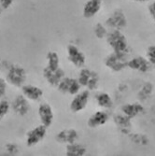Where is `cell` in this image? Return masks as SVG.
Instances as JSON below:
<instances>
[{"label":"cell","instance_id":"24","mask_svg":"<svg viewBox=\"0 0 155 156\" xmlns=\"http://www.w3.org/2000/svg\"><path fill=\"white\" fill-rule=\"evenodd\" d=\"M7 87H8L7 80L2 78H0V99H2L6 95Z\"/></svg>","mask_w":155,"mask_h":156},{"label":"cell","instance_id":"28","mask_svg":"<svg viewBox=\"0 0 155 156\" xmlns=\"http://www.w3.org/2000/svg\"><path fill=\"white\" fill-rule=\"evenodd\" d=\"M130 1H133V2H148L150 0H130Z\"/></svg>","mask_w":155,"mask_h":156},{"label":"cell","instance_id":"21","mask_svg":"<svg viewBox=\"0 0 155 156\" xmlns=\"http://www.w3.org/2000/svg\"><path fill=\"white\" fill-rule=\"evenodd\" d=\"M46 60H47V66L49 69L55 70L60 67V58L58 53L54 51H50L46 55Z\"/></svg>","mask_w":155,"mask_h":156},{"label":"cell","instance_id":"2","mask_svg":"<svg viewBox=\"0 0 155 156\" xmlns=\"http://www.w3.org/2000/svg\"><path fill=\"white\" fill-rule=\"evenodd\" d=\"M107 42L108 46L113 50V51L117 52H127L128 51V41L120 29H112L107 33Z\"/></svg>","mask_w":155,"mask_h":156},{"label":"cell","instance_id":"8","mask_svg":"<svg viewBox=\"0 0 155 156\" xmlns=\"http://www.w3.org/2000/svg\"><path fill=\"white\" fill-rule=\"evenodd\" d=\"M90 96H91V94L89 90L85 89L83 91H79L77 94L74 95L71 102H70V105H69L70 110L73 113H79L82 111L87 107L89 100H90Z\"/></svg>","mask_w":155,"mask_h":156},{"label":"cell","instance_id":"26","mask_svg":"<svg viewBox=\"0 0 155 156\" xmlns=\"http://www.w3.org/2000/svg\"><path fill=\"white\" fill-rule=\"evenodd\" d=\"M13 1L14 0H0V6L3 9H8L12 6Z\"/></svg>","mask_w":155,"mask_h":156},{"label":"cell","instance_id":"16","mask_svg":"<svg viewBox=\"0 0 155 156\" xmlns=\"http://www.w3.org/2000/svg\"><path fill=\"white\" fill-rule=\"evenodd\" d=\"M79 135L78 132L75 129H65L60 131L57 136H56V139L58 142L63 143V144H70L76 142V140L78 139Z\"/></svg>","mask_w":155,"mask_h":156},{"label":"cell","instance_id":"11","mask_svg":"<svg viewBox=\"0 0 155 156\" xmlns=\"http://www.w3.org/2000/svg\"><path fill=\"white\" fill-rule=\"evenodd\" d=\"M127 67L139 73H147L150 70L151 65L146 57H143V56H135V57L129 59Z\"/></svg>","mask_w":155,"mask_h":156},{"label":"cell","instance_id":"10","mask_svg":"<svg viewBox=\"0 0 155 156\" xmlns=\"http://www.w3.org/2000/svg\"><path fill=\"white\" fill-rule=\"evenodd\" d=\"M43 77L51 87H57L60 81L65 77V74L64 69L60 67L58 69L51 70L45 66L43 68Z\"/></svg>","mask_w":155,"mask_h":156},{"label":"cell","instance_id":"15","mask_svg":"<svg viewBox=\"0 0 155 156\" xmlns=\"http://www.w3.org/2000/svg\"><path fill=\"white\" fill-rule=\"evenodd\" d=\"M108 121V114L105 110H98L89 117L87 121V125L90 128H97V127L104 125Z\"/></svg>","mask_w":155,"mask_h":156},{"label":"cell","instance_id":"22","mask_svg":"<svg viewBox=\"0 0 155 156\" xmlns=\"http://www.w3.org/2000/svg\"><path fill=\"white\" fill-rule=\"evenodd\" d=\"M10 104L6 99H0V122H1L10 110Z\"/></svg>","mask_w":155,"mask_h":156},{"label":"cell","instance_id":"18","mask_svg":"<svg viewBox=\"0 0 155 156\" xmlns=\"http://www.w3.org/2000/svg\"><path fill=\"white\" fill-rule=\"evenodd\" d=\"M94 99L97 106L103 109H109L113 106V100H112L111 96L107 93L105 92L97 93L94 96Z\"/></svg>","mask_w":155,"mask_h":156},{"label":"cell","instance_id":"14","mask_svg":"<svg viewBox=\"0 0 155 156\" xmlns=\"http://www.w3.org/2000/svg\"><path fill=\"white\" fill-rule=\"evenodd\" d=\"M103 0H88L82 9V15L85 19H92L100 11Z\"/></svg>","mask_w":155,"mask_h":156},{"label":"cell","instance_id":"25","mask_svg":"<svg viewBox=\"0 0 155 156\" xmlns=\"http://www.w3.org/2000/svg\"><path fill=\"white\" fill-rule=\"evenodd\" d=\"M148 10H149V13H150L151 19L155 22V0H153L152 2L150 3V5L148 7Z\"/></svg>","mask_w":155,"mask_h":156},{"label":"cell","instance_id":"19","mask_svg":"<svg viewBox=\"0 0 155 156\" xmlns=\"http://www.w3.org/2000/svg\"><path fill=\"white\" fill-rule=\"evenodd\" d=\"M107 23L112 27L113 29H120V28L125 26L126 24V19L123 15V13L116 11L108 18L107 21Z\"/></svg>","mask_w":155,"mask_h":156},{"label":"cell","instance_id":"9","mask_svg":"<svg viewBox=\"0 0 155 156\" xmlns=\"http://www.w3.org/2000/svg\"><path fill=\"white\" fill-rule=\"evenodd\" d=\"M28 101L29 100H28L26 97H24L23 94L17 95L14 98V100L12 101V104H11L12 110L15 112L18 116H21V117L27 115L31 108L30 104Z\"/></svg>","mask_w":155,"mask_h":156},{"label":"cell","instance_id":"17","mask_svg":"<svg viewBox=\"0 0 155 156\" xmlns=\"http://www.w3.org/2000/svg\"><path fill=\"white\" fill-rule=\"evenodd\" d=\"M144 110V108L141 104L139 103H131L126 104L122 107V112L124 116H126L129 119L135 118L138 116L140 113H142Z\"/></svg>","mask_w":155,"mask_h":156},{"label":"cell","instance_id":"5","mask_svg":"<svg viewBox=\"0 0 155 156\" xmlns=\"http://www.w3.org/2000/svg\"><path fill=\"white\" fill-rule=\"evenodd\" d=\"M47 130H48V127H46L43 124H39L34 127L33 129L28 131L25 136L26 146L31 148L40 143L47 136Z\"/></svg>","mask_w":155,"mask_h":156},{"label":"cell","instance_id":"12","mask_svg":"<svg viewBox=\"0 0 155 156\" xmlns=\"http://www.w3.org/2000/svg\"><path fill=\"white\" fill-rule=\"evenodd\" d=\"M37 114L41 124L45 125L48 128L52 124L54 120V113L50 104L48 103L40 104L37 109Z\"/></svg>","mask_w":155,"mask_h":156},{"label":"cell","instance_id":"3","mask_svg":"<svg viewBox=\"0 0 155 156\" xmlns=\"http://www.w3.org/2000/svg\"><path fill=\"white\" fill-rule=\"evenodd\" d=\"M129 59L127 58V52L112 51L105 58L104 64L113 72H121L127 67Z\"/></svg>","mask_w":155,"mask_h":156},{"label":"cell","instance_id":"13","mask_svg":"<svg viewBox=\"0 0 155 156\" xmlns=\"http://www.w3.org/2000/svg\"><path fill=\"white\" fill-rule=\"evenodd\" d=\"M22 94L26 97L29 101L37 102L43 96V90L37 85L33 84H24L21 88Z\"/></svg>","mask_w":155,"mask_h":156},{"label":"cell","instance_id":"4","mask_svg":"<svg viewBox=\"0 0 155 156\" xmlns=\"http://www.w3.org/2000/svg\"><path fill=\"white\" fill-rule=\"evenodd\" d=\"M27 78L26 70L19 65H11L9 66L6 75V80L9 84L15 88H22L25 84Z\"/></svg>","mask_w":155,"mask_h":156},{"label":"cell","instance_id":"7","mask_svg":"<svg viewBox=\"0 0 155 156\" xmlns=\"http://www.w3.org/2000/svg\"><path fill=\"white\" fill-rule=\"evenodd\" d=\"M56 88H57V90L63 94H69V95L74 96L80 91L81 86L78 79L65 76L60 81V83L58 84V86Z\"/></svg>","mask_w":155,"mask_h":156},{"label":"cell","instance_id":"23","mask_svg":"<svg viewBox=\"0 0 155 156\" xmlns=\"http://www.w3.org/2000/svg\"><path fill=\"white\" fill-rule=\"evenodd\" d=\"M151 66H155V45L150 46L146 51V56Z\"/></svg>","mask_w":155,"mask_h":156},{"label":"cell","instance_id":"6","mask_svg":"<svg viewBox=\"0 0 155 156\" xmlns=\"http://www.w3.org/2000/svg\"><path fill=\"white\" fill-rule=\"evenodd\" d=\"M67 59L75 67L82 68L86 63V56L80 49L73 44H68L66 47Z\"/></svg>","mask_w":155,"mask_h":156},{"label":"cell","instance_id":"1","mask_svg":"<svg viewBox=\"0 0 155 156\" xmlns=\"http://www.w3.org/2000/svg\"><path fill=\"white\" fill-rule=\"evenodd\" d=\"M78 80L81 87H84L89 91L96 90L99 86L100 83V77L98 73L94 70L82 67L78 76Z\"/></svg>","mask_w":155,"mask_h":156},{"label":"cell","instance_id":"20","mask_svg":"<svg viewBox=\"0 0 155 156\" xmlns=\"http://www.w3.org/2000/svg\"><path fill=\"white\" fill-rule=\"evenodd\" d=\"M86 152H87V150L85 146L80 143L73 142V143L67 144L65 147L66 156H83L86 154Z\"/></svg>","mask_w":155,"mask_h":156},{"label":"cell","instance_id":"27","mask_svg":"<svg viewBox=\"0 0 155 156\" xmlns=\"http://www.w3.org/2000/svg\"><path fill=\"white\" fill-rule=\"evenodd\" d=\"M4 60L1 58V57H0V70H2L3 69V67H4Z\"/></svg>","mask_w":155,"mask_h":156}]
</instances>
